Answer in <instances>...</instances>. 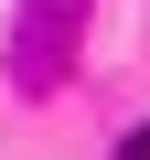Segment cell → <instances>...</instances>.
<instances>
[{
    "label": "cell",
    "mask_w": 150,
    "mask_h": 160,
    "mask_svg": "<svg viewBox=\"0 0 150 160\" xmlns=\"http://www.w3.org/2000/svg\"><path fill=\"white\" fill-rule=\"evenodd\" d=\"M64 53H75V0H32V11H22V43H11V75L43 96L64 75Z\"/></svg>",
    "instance_id": "1"
},
{
    "label": "cell",
    "mask_w": 150,
    "mask_h": 160,
    "mask_svg": "<svg viewBox=\"0 0 150 160\" xmlns=\"http://www.w3.org/2000/svg\"><path fill=\"white\" fill-rule=\"evenodd\" d=\"M118 160H150V128H129V139H118Z\"/></svg>",
    "instance_id": "2"
}]
</instances>
